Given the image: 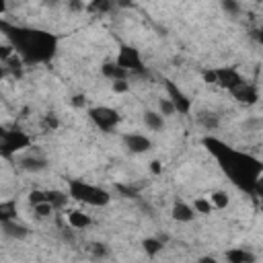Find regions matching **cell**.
<instances>
[{
	"label": "cell",
	"mask_w": 263,
	"mask_h": 263,
	"mask_svg": "<svg viewBox=\"0 0 263 263\" xmlns=\"http://www.w3.org/2000/svg\"><path fill=\"white\" fill-rule=\"evenodd\" d=\"M0 31H5L11 45L25 62H49L58 49V37L41 29L15 27L0 21Z\"/></svg>",
	"instance_id": "obj_1"
},
{
	"label": "cell",
	"mask_w": 263,
	"mask_h": 263,
	"mask_svg": "<svg viewBox=\"0 0 263 263\" xmlns=\"http://www.w3.org/2000/svg\"><path fill=\"white\" fill-rule=\"evenodd\" d=\"M70 197L89 206H107L111 201V195L105 189L89 185L84 181H70Z\"/></svg>",
	"instance_id": "obj_2"
},
{
	"label": "cell",
	"mask_w": 263,
	"mask_h": 263,
	"mask_svg": "<svg viewBox=\"0 0 263 263\" xmlns=\"http://www.w3.org/2000/svg\"><path fill=\"white\" fill-rule=\"evenodd\" d=\"M115 66H120L126 72H144V64L140 58V51L130 45H122L120 56L115 60Z\"/></svg>",
	"instance_id": "obj_3"
},
{
	"label": "cell",
	"mask_w": 263,
	"mask_h": 263,
	"mask_svg": "<svg viewBox=\"0 0 263 263\" xmlns=\"http://www.w3.org/2000/svg\"><path fill=\"white\" fill-rule=\"evenodd\" d=\"M89 115L95 122V126H99L103 132H111L120 124V113L111 107H95L89 111Z\"/></svg>",
	"instance_id": "obj_4"
},
{
	"label": "cell",
	"mask_w": 263,
	"mask_h": 263,
	"mask_svg": "<svg viewBox=\"0 0 263 263\" xmlns=\"http://www.w3.org/2000/svg\"><path fill=\"white\" fill-rule=\"evenodd\" d=\"M165 86H167V91H169V101L173 103V107H175V111H179V113H183V115H187L189 113V109H191V101L171 82V80H165Z\"/></svg>",
	"instance_id": "obj_5"
},
{
	"label": "cell",
	"mask_w": 263,
	"mask_h": 263,
	"mask_svg": "<svg viewBox=\"0 0 263 263\" xmlns=\"http://www.w3.org/2000/svg\"><path fill=\"white\" fill-rule=\"evenodd\" d=\"M29 144H31V140H29L27 134H23V132H19V130H11L9 136H7V152H5V159H11L15 152L27 148Z\"/></svg>",
	"instance_id": "obj_6"
},
{
	"label": "cell",
	"mask_w": 263,
	"mask_h": 263,
	"mask_svg": "<svg viewBox=\"0 0 263 263\" xmlns=\"http://www.w3.org/2000/svg\"><path fill=\"white\" fill-rule=\"evenodd\" d=\"M243 82H245L243 76H241L235 68H218V70H216V84H220V86H224V89H228V91L241 86Z\"/></svg>",
	"instance_id": "obj_7"
},
{
	"label": "cell",
	"mask_w": 263,
	"mask_h": 263,
	"mask_svg": "<svg viewBox=\"0 0 263 263\" xmlns=\"http://www.w3.org/2000/svg\"><path fill=\"white\" fill-rule=\"evenodd\" d=\"M124 142H126L128 150H132V152H136V154L146 152V150L152 148V142H150L146 136H142V134H128V136H124Z\"/></svg>",
	"instance_id": "obj_8"
},
{
	"label": "cell",
	"mask_w": 263,
	"mask_h": 263,
	"mask_svg": "<svg viewBox=\"0 0 263 263\" xmlns=\"http://www.w3.org/2000/svg\"><path fill=\"white\" fill-rule=\"evenodd\" d=\"M230 93L235 95V99H237V101H241V103H247V105H253V103H257V99H259V93H257V89H255L253 84H247V82H243L241 86L232 89Z\"/></svg>",
	"instance_id": "obj_9"
},
{
	"label": "cell",
	"mask_w": 263,
	"mask_h": 263,
	"mask_svg": "<svg viewBox=\"0 0 263 263\" xmlns=\"http://www.w3.org/2000/svg\"><path fill=\"white\" fill-rule=\"evenodd\" d=\"M0 226H3V232H5V235H7L9 239H17V241H23V239H27V235H29L27 226H25V224H21V222H17V220H9V222H3Z\"/></svg>",
	"instance_id": "obj_10"
},
{
	"label": "cell",
	"mask_w": 263,
	"mask_h": 263,
	"mask_svg": "<svg viewBox=\"0 0 263 263\" xmlns=\"http://www.w3.org/2000/svg\"><path fill=\"white\" fill-rule=\"evenodd\" d=\"M193 218H195V212H193V208H189L187 203L177 201L173 206V220H177V222H191Z\"/></svg>",
	"instance_id": "obj_11"
},
{
	"label": "cell",
	"mask_w": 263,
	"mask_h": 263,
	"mask_svg": "<svg viewBox=\"0 0 263 263\" xmlns=\"http://www.w3.org/2000/svg\"><path fill=\"white\" fill-rule=\"evenodd\" d=\"M45 167H47V161L41 159V156H25V159H21V169L31 171V173H39Z\"/></svg>",
	"instance_id": "obj_12"
},
{
	"label": "cell",
	"mask_w": 263,
	"mask_h": 263,
	"mask_svg": "<svg viewBox=\"0 0 263 263\" xmlns=\"http://www.w3.org/2000/svg\"><path fill=\"white\" fill-rule=\"evenodd\" d=\"M228 263H255V255L247 249H230L226 253Z\"/></svg>",
	"instance_id": "obj_13"
},
{
	"label": "cell",
	"mask_w": 263,
	"mask_h": 263,
	"mask_svg": "<svg viewBox=\"0 0 263 263\" xmlns=\"http://www.w3.org/2000/svg\"><path fill=\"white\" fill-rule=\"evenodd\" d=\"M45 201H47L51 208H54V210H60V208H64V206H66L68 197H66V193H64V191L49 189V191H45Z\"/></svg>",
	"instance_id": "obj_14"
},
{
	"label": "cell",
	"mask_w": 263,
	"mask_h": 263,
	"mask_svg": "<svg viewBox=\"0 0 263 263\" xmlns=\"http://www.w3.org/2000/svg\"><path fill=\"white\" fill-rule=\"evenodd\" d=\"M68 222H70L72 228L82 230V228H86V226L91 224V216L84 214V212H80V210H74V212L68 214Z\"/></svg>",
	"instance_id": "obj_15"
},
{
	"label": "cell",
	"mask_w": 263,
	"mask_h": 263,
	"mask_svg": "<svg viewBox=\"0 0 263 263\" xmlns=\"http://www.w3.org/2000/svg\"><path fill=\"white\" fill-rule=\"evenodd\" d=\"M17 216V203L15 201H0V224L15 220Z\"/></svg>",
	"instance_id": "obj_16"
},
{
	"label": "cell",
	"mask_w": 263,
	"mask_h": 263,
	"mask_svg": "<svg viewBox=\"0 0 263 263\" xmlns=\"http://www.w3.org/2000/svg\"><path fill=\"white\" fill-rule=\"evenodd\" d=\"M101 70H103V74H105V76L111 78L113 82H115V80H126V78H128V74H130V72L122 70V68H120V66H115V64H103V68H101Z\"/></svg>",
	"instance_id": "obj_17"
},
{
	"label": "cell",
	"mask_w": 263,
	"mask_h": 263,
	"mask_svg": "<svg viewBox=\"0 0 263 263\" xmlns=\"http://www.w3.org/2000/svg\"><path fill=\"white\" fill-rule=\"evenodd\" d=\"M210 203H212V208L224 210V208L230 203V197H228L226 191H214L212 195H210Z\"/></svg>",
	"instance_id": "obj_18"
},
{
	"label": "cell",
	"mask_w": 263,
	"mask_h": 263,
	"mask_svg": "<svg viewBox=\"0 0 263 263\" xmlns=\"http://www.w3.org/2000/svg\"><path fill=\"white\" fill-rule=\"evenodd\" d=\"M144 124H146L150 130H161V128H163V115L154 113V111H146V113H144Z\"/></svg>",
	"instance_id": "obj_19"
},
{
	"label": "cell",
	"mask_w": 263,
	"mask_h": 263,
	"mask_svg": "<svg viewBox=\"0 0 263 263\" xmlns=\"http://www.w3.org/2000/svg\"><path fill=\"white\" fill-rule=\"evenodd\" d=\"M142 247H144V251H146L150 257H154L156 253L163 251V241H161V239H146V241L142 243Z\"/></svg>",
	"instance_id": "obj_20"
},
{
	"label": "cell",
	"mask_w": 263,
	"mask_h": 263,
	"mask_svg": "<svg viewBox=\"0 0 263 263\" xmlns=\"http://www.w3.org/2000/svg\"><path fill=\"white\" fill-rule=\"evenodd\" d=\"M199 124H203L208 130H214V128H218V118H216V113H210V111H203V113H199Z\"/></svg>",
	"instance_id": "obj_21"
},
{
	"label": "cell",
	"mask_w": 263,
	"mask_h": 263,
	"mask_svg": "<svg viewBox=\"0 0 263 263\" xmlns=\"http://www.w3.org/2000/svg\"><path fill=\"white\" fill-rule=\"evenodd\" d=\"M89 11H93V13H107V11H111V3H107V0L91 3V5H89Z\"/></svg>",
	"instance_id": "obj_22"
},
{
	"label": "cell",
	"mask_w": 263,
	"mask_h": 263,
	"mask_svg": "<svg viewBox=\"0 0 263 263\" xmlns=\"http://www.w3.org/2000/svg\"><path fill=\"white\" fill-rule=\"evenodd\" d=\"M195 212H199V214H210V212H212V203H210L208 199H203V197L195 199Z\"/></svg>",
	"instance_id": "obj_23"
},
{
	"label": "cell",
	"mask_w": 263,
	"mask_h": 263,
	"mask_svg": "<svg viewBox=\"0 0 263 263\" xmlns=\"http://www.w3.org/2000/svg\"><path fill=\"white\" fill-rule=\"evenodd\" d=\"M51 212H54V208H51L47 201L35 206V214H37V218H47V216H51Z\"/></svg>",
	"instance_id": "obj_24"
},
{
	"label": "cell",
	"mask_w": 263,
	"mask_h": 263,
	"mask_svg": "<svg viewBox=\"0 0 263 263\" xmlns=\"http://www.w3.org/2000/svg\"><path fill=\"white\" fill-rule=\"evenodd\" d=\"M29 201H31L33 208L39 206V203H45V191H39V189L31 191V193H29Z\"/></svg>",
	"instance_id": "obj_25"
},
{
	"label": "cell",
	"mask_w": 263,
	"mask_h": 263,
	"mask_svg": "<svg viewBox=\"0 0 263 263\" xmlns=\"http://www.w3.org/2000/svg\"><path fill=\"white\" fill-rule=\"evenodd\" d=\"M13 56H15V47H13L11 43L0 45V60L7 62V60H9V58H13Z\"/></svg>",
	"instance_id": "obj_26"
},
{
	"label": "cell",
	"mask_w": 263,
	"mask_h": 263,
	"mask_svg": "<svg viewBox=\"0 0 263 263\" xmlns=\"http://www.w3.org/2000/svg\"><path fill=\"white\" fill-rule=\"evenodd\" d=\"M159 107H161V113H163V115H173V113H175V107H173V103H171L169 99H161Z\"/></svg>",
	"instance_id": "obj_27"
},
{
	"label": "cell",
	"mask_w": 263,
	"mask_h": 263,
	"mask_svg": "<svg viewBox=\"0 0 263 263\" xmlns=\"http://www.w3.org/2000/svg\"><path fill=\"white\" fill-rule=\"evenodd\" d=\"M91 251H93V255H95V257H105V255L109 253L107 245H103V243H95V245L91 247Z\"/></svg>",
	"instance_id": "obj_28"
},
{
	"label": "cell",
	"mask_w": 263,
	"mask_h": 263,
	"mask_svg": "<svg viewBox=\"0 0 263 263\" xmlns=\"http://www.w3.org/2000/svg\"><path fill=\"white\" fill-rule=\"evenodd\" d=\"M7 136H9V130L0 126V156H5V152H7Z\"/></svg>",
	"instance_id": "obj_29"
},
{
	"label": "cell",
	"mask_w": 263,
	"mask_h": 263,
	"mask_svg": "<svg viewBox=\"0 0 263 263\" xmlns=\"http://www.w3.org/2000/svg\"><path fill=\"white\" fill-rule=\"evenodd\" d=\"M222 9H224L226 13H230V15H237V13H239V3H235V0H224Z\"/></svg>",
	"instance_id": "obj_30"
},
{
	"label": "cell",
	"mask_w": 263,
	"mask_h": 263,
	"mask_svg": "<svg viewBox=\"0 0 263 263\" xmlns=\"http://www.w3.org/2000/svg\"><path fill=\"white\" fill-rule=\"evenodd\" d=\"M43 126L45 128H49V130H58V126H60V122L54 118V115H47L45 120H43Z\"/></svg>",
	"instance_id": "obj_31"
},
{
	"label": "cell",
	"mask_w": 263,
	"mask_h": 263,
	"mask_svg": "<svg viewBox=\"0 0 263 263\" xmlns=\"http://www.w3.org/2000/svg\"><path fill=\"white\" fill-rule=\"evenodd\" d=\"M128 89H130V84H128L126 80H115V82H113V91H115V93H126Z\"/></svg>",
	"instance_id": "obj_32"
},
{
	"label": "cell",
	"mask_w": 263,
	"mask_h": 263,
	"mask_svg": "<svg viewBox=\"0 0 263 263\" xmlns=\"http://www.w3.org/2000/svg\"><path fill=\"white\" fill-rule=\"evenodd\" d=\"M203 80L208 84H216V70H206L203 72Z\"/></svg>",
	"instance_id": "obj_33"
},
{
	"label": "cell",
	"mask_w": 263,
	"mask_h": 263,
	"mask_svg": "<svg viewBox=\"0 0 263 263\" xmlns=\"http://www.w3.org/2000/svg\"><path fill=\"white\" fill-rule=\"evenodd\" d=\"M84 103H86L84 95H76V97H72V105H74V107H84Z\"/></svg>",
	"instance_id": "obj_34"
},
{
	"label": "cell",
	"mask_w": 263,
	"mask_h": 263,
	"mask_svg": "<svg viewBox=\"0 0 263 263\" xmlns=\"http://www.w3.org/2000/svg\"><path fill=\"white\" fill-rule=\"evenodd\" d=\"M150 169H152V173L159 175V173H161V163H159V161H154V163L150 165Z\"/></svg>",
	"instance_id": "obj_35"
},
{
	"label": "cell",
	"mask_w": 263,
	"mask_h": 263,
	"mask_svg": "<svg viewBox=\"0 0 263 263\" xmlns=\"http://www.w3.org/2000/svg\"><path fill=\"white\" fill-rule=\"evenodd\" d=\"M62 239H64V241H68V243H72V235H70V230H66V228H64V232H62Z\"/></svg>",
	"instance_id": "obj_36"
},
{
	"label": "cell",
	"mask_w": 263,
	"mask_h": 263,
	"mask_svg": "<svg viewBox=\"0 0 263 263\" xmlns=\"http://www.w3.org/2000/svg\"><path fill=\"white\" fill-rule=\"evenodd\" d=\"M199 263H218V261H216L214 257H201V259H199Z\"/></svg>",
	"instance_id": "obj_37"
},
{
	"label": "cell",
	"mask_w": 263,
	"mask_h": 263,
	"mask_svg": "<svg viewBox=\"0 0 263 263\" xmlns=\"http://www.w3.org/2000/svg\"><path fill=\"white\" fill-rule=\"evenodd\" d=\"M7 11V7H5V3H0V15H3Z\"/></svg>",
	"instance_id": "obj_38"
},
{
	"label": "cell",
	"mask_w": 263,
	"mask_h": 263,
	"mask_svg": "<svg viewBox=\"0 0 263 263\" xmlns=\"http://www.w3.org/2000/svg\"><path fill=\"white\" fill-rule=\"evenodd\" d=\"M0 78H3V68H0Z\"/></svg>",
	"instance_id": "obj_39"
}]
</instances>
